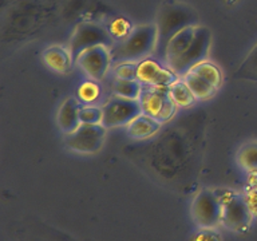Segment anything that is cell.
Listing matches in <instances>:
<instances>
[{"label":"cell","instance_id":"1","mask_svg":"<svg viewBox=\"0 0 257 241\" xmlns=\"http://www.w3.org/2000/svg\"><path fill=\"white\" fill-rule=\"evenodd\" d=\"M158 34L156 23L142 24L133 28L127 38L111 47L112 63L118 62H142L157 51Z\"/></svg>","mask_w":257,"mask_h":241},{"label":"cell","instance_id":"2","mask_svg":"<svg viewBox=\"0 0 257 241\" xmlns=\"http://www.w3.org/2000/svg\"><path fill=\"white\" fill-rule=\"evenodd\" d=\"M197 14L193 8L188 7L182 3H166L161 8L157 15V34H158V43L157 52L164 55L165 47L177 32L190 26H196Z\"/></svg>","mask_w":257,"mask_h":241},{"label":"cell","instance_id":"3","mask_svg":"<svg viewBox=\"0 0 257 241\" xmlns=\"http://www.w3.org/2000/svg\"><path fill=\"white\" fill-rule=\"evenodd\" d=\"M140 102L142 112L156 118L161 124L172 119L178 107L170 95L169 87H156L144 84Z\"/></svg>","mask_w":257,"mask_h":241},{"label":"cell","instance_id":"4","mask_svg":"<svg viewBox=\"0 0 257 241\" xmlns=\"http://www.w3.org/2000/svg\"><path fill=\"white\" fill-rule=\"evenodd\" d=\"M115 44L108 32V28L94 22H82L75 27L70 40V51L74 60L87 48L95 46H107L111 48Z\"/></svg>","mask_w":257,"mask_h":241},{"label":"cell","instance_id":"5","mask_svg":"<svg viewBox=\"0 0 257 241\" xmlns=\"http://www.w3.org/2000/svg\"><path fill=\"white\" fill-rule=\"evenodd\" d=\"M210 44H212V34L209 31V28L204 26H197L196 34L188 50L178 59L169 64L168 67L172 68L178 76H184L185 74L192 71L194 66L206 60Z\"/></svg>","mask_w":257,"mask_h":241},{"label":"cell","instance_id":"6","mask_svg":"<svg viewBox=\"0 0 257 241\" xmlns=\"http://www.w3.org/2000/svg\"><path fill=\"white\" fill-rule=\"evenodd\" d=\"M142 114L140 99L114 95L103 106V122L106 129L127 126L134 118Z\"/></svg>","mask_w":257,"mask_h":241},{"label":"cell","instance_id":"7","mask_svg":"<svg viewBox=\"0 0 257 241\" xmlns=\"http://www.w3.org/2000/svg\"><path fill=\"white\" fill-rule=\"evenodd\" d=\"M107 129L103 124L87 125L82 124L75 132L68 134L66 145L76 153L83 154H94L102 149L106 138Z\"/></svg>","mask_w":257,"mask_h":241},{"label":"cell","instance_id":"8","mask_svg":"<svg viewBox=\"0 0 257 241\" xmlns=\"http://www.w3.org/2000/svg\"><path fill=\"white\" fill-rule=\"evenodd\" d=\"M193 218L202 228H213L222 218V200L212 190H202L192 205Z\"/></svg>","mask_w":257,"mask_h":241},{"label":"cell","instance_id":"9","mask_svg":"<svg viewBox=\"0 0 257 241\" xmlns=\"http://www.w3.org/2000/svg\"><path fill=\"white\" fill-rule=\"evenodd\" d=\"M75 62L92 80L98 82L104 79L108 68L111 66V48L107 46H95L87 48L78 56Z\"/></svg>","mask_w":257,"mask_h":241},{"label":"cell","instance_id":"10","mask_svg":"<svg viewBox=\"0 0 257 241\" xmlns=\"http://www.w3.org/2000/svg\"><path fill=\"white\" fill-rule=\"evenodd\" d=\"M252 210L244 197L230 194L222 201V218L221 222L234 230H244L250 225Z\"/></svg>","mask_w":257,"mask_h":241},{"label":"cell","instance_id":"11","mask_svg":"<svg viewBox=\"0 0 257 241\" xmlns=\"http://www.w3.org/2000/svg\"><path fill=\"white\" fill-rule=\"evenodd\" d=\"M137 79L146 86L170 87L178 80V75L170 67H165L160 62L148 58L138 63Z\"/></svg>","mask_w":257,"mask_h":241},{"label":"cell","instance_id":"12","mask_svg":"<svg viewBox=\"0 0 257 241\" xmlns=\"http://www.w3.org/2000/svg\"><path fill=\"white\" fill-rule=\"evenodd\" d=\"M80 107H82L80 100L75 96H68L67 99H64L63 103L60 104L59 111H58V125L64 134L67 136L71 134L82 125L79 118Z\"/></svg>","mask_w":257,"mask_h":241},{"label":"cell","instance_id":"13","mask_svg":"<svg viewBox=\"0 0 257 241\" xmlns=\"http://www.w3.org/2000/svg\"><path fill=\"white\" fill-rule=\"evenodd\" d=\"M196 27L197 26H190V27L184 28L169 40L165 47L164 55H162L164 60L166 62V66L178 59L188 50L193 38H194V34H196Z\"/></svg>","mask_w":257,"mask_h":241},{"label":"cell","instance_id":"14","mask_svg":"<svg viewBox=\"0 0 257 241\" xmlns=\"http://www.w3.org/2000/svg\"><path fill=\"white\" fill-rule=\"evenodd\" d=\"M44 63L48 68L58 74H67L72 67V63L75 62L71 55V51L62 46H52L48 47L43 52Z\"/></svg>","mask_w":257,"mask_h":241},{"label":"cell","instance_id":"15","mask_svg":"<svg viewBox=\"0 0 257 241\" xmlns=\"http://www.w3.org/2000/svg\"><path fill=\"white\" fill-rule=\"evenodd\" d=\"M161 126L162 124L160 120L142 112L134 118L126 128H127V136L133 140H148L158 133Z\"/></svg>","mask_w":257,"mask_h":241},{"label":"cell","instance_id":"16","mask_svg":"<svg viewBox=\"0 0 257 241\" xmlns=\"http://www.w3.org/2000/svg\"><path fill=\"white\" fill-rule=\"evenodd\" d=\"M182 79L192 90L193 94L196 95L197 99H209V98L214 96L217 91V88L213 84L206 82L202 76H200L196 72L189 71L188 74L182 76Z\"/></svg>","mask_w":257,"mask_h":241},{"label":"cell","instance_id":"17","mask_svg":"<svg viewBox=\"0 0 257 241\" xmlns=\"http://www.w3.org/2000/svg\"><path fill=\"white\" fill-rule=\"evenodd\" d=\"M111 88L114 94L133 99H140L141 92L144 88V84L138 79H122V78H114L111 82Z\"/></svg>","mask_w":257,"mask_h":241},{"label":"cell","instance_id":"18","mask_svg":"<svg viewBox=\"0 0 257 241\" xmlns=\"http://www.w3.org/2000/svg\"><path fill=\"white\" fill-rule=\"evenodd\" d=\"M192 71L202 76L206 82L213 84L216 88L220 87L222 82H224V75H222V71L220 70V67L217 64L209 62V60H204V62L194 66L192 68Z\"/></svg>","mask_w":257,"mask_h":241},{"label":"cell","instance_id":"19","mask_svg":"<svg viewBox=\"0 0 257 241\" xmlns=\"http://www.w3.org/2000/svg\"><path fill=\"white\" fill-rule=\"evenodd\" d=\"M169 91H170V95L178 107H190L197 99L188 84L184 82V79H178L177 82H174L169 87Z\"/></svg>","mask_w":257,"mask_h":241},{"label":"cell","instance_id":"20","mask_svg":"<svg viewBox=\"0 0 257 241\" xmlns=\"http://www.w3.org/2000/svg\"><path fill=\"white\" fill-rule=\"evenodd\" d=\"M241 166L249 172H257V142L244 145L237 154Z\"/></svg>","mask_w":257,"mask_h":241},{"label":"cell","instance_id":"21","mask_svg":"<svg viewBox=\"0 0 257 241\" xmlns=\"http://www.w3.org/2000/svg\"><path fill=\"white\" fill-rule=\"evenodd\" d=\"M76 96L80 102L86 104H91L99 99L100 96V87L96 83V80H86L83 83L79 84Z\"/></svg>","mask_w":257,"mask_h":241},{"label":"cell","instance_id":"22","mask_svg":"<svg viewBox=\"0 0 257 241\" xmlns=\"http://www.w3.org/2000/svg\"><path fill=\"white\" fill-rule=\"evenodd\" d=\"M108 32H110V35L114 39L115 43L120 42V40H123L124 38H127L128 34L133 31V27L130 22L127 19H124V18H116L111 22V23L108 24Z\"/></svg>","mask_w":257,"mask_h":241},{"label":"cell","instance_id":"23","mask_svg":"<svg viewBox=\"0 0 257 241\" xmlns=\"http://www.w3.org/2000/svg\"><path fill=\"white\" fill-rule=\"evenodd\" d=\"M80 124L99 125L103 122V107H98L94 104H84L79 111Z\"/></svg>","mask_w":257,"mask_h":241},{"label":"cell","instance_id":"24","mask_svg":"<svg viewBox=\"0 0 257 241\" xmlns=\"http://www.w3.org/2000/svg\"><path fill=\"white\" fill-rule=\"evenodd\" d=\"M138 62H118L114 63V75L122 79H137Z\"/></svg>","mask_w":257,"mask_h":241},{"label":"cell","instance_id":"25","mask_svg":"<svg viewBox=\"0 0 257 241\" xmlns=\"http://www.w3.org/2000/svg\"><path fill=\"white\" fill-rule=\"evenodd\" d=\"M194 241H220V238H218L217 233L209 230V228H204L202 232L197 233Z\"/></svg>","mask_w":257,"mask_h":241}]
</instances>
